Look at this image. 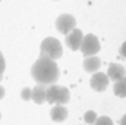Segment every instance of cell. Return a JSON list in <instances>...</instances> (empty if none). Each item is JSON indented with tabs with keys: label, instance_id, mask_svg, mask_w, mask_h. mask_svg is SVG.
<instances>
[{
	"label": "cell",
	"instance_id": "12",
	"mask_svg": "<svg viewBox=\"0 0 126 125\" xmlns=\"http://www.w3.org/2000/svg\"><path fill=\"white\" fill-rule=\"evenodd\" d=\"M70 100V93L66 87H62L59 85V96H57V100H56V104L59 106H64L66 103H69Z\"/></svg>",
	"mask_w": 126,
	"mask_h": 125
},
{
	"label": "cell",
	"instance_id": "14",
	"mask_svg": "<svg viewBox=\"0 0 126 125\" xmlns=\"http://www.w3.org/2000/svg\"><path fill=\"white\" fill-rule=\"evenodd\" d=\"M97 113H95L94 110H88L85 115H84V121L87 122V124H90V125H94V122L97 121Z\"/></svg>",
	"mask_w": 126,
	"mask_h": 125
},
{
	"label": "cell",
	"instance_id": "1",
	"mask_svg": "<svg viewBox=\"0 0 126 125\" xmlns=\"http://www.w3.org/2000/svg\"><path fill=\"white\" fill-rule=\"evenodd\" d=\"M59 66L57 63L51 59L47 58H40L37 59L35 63L31 68V75L34 78V81L40 85H53L57 80H59Z\"/></svg>",
	"mask_w": 126,
	"mask_h": 125
},
{
	"label": "cell",
	"instance_id": "2",
	"mask_svg": "<svg viewBox=\"0 0 126 125\" xmlns=\"http://www.w3.org/2000/svg\"><path fill=\"white\" fill-rule=\"evenodd\" d=\"M40 52H41V56L43 58H47V59H51V61H57L60 59L63 55V49L62 44L57 38L54 37H47L43 40L41 46H40Z\"/></svg>",
	"mask_w": 126,
	"mask_h": 125
},
{
	"label": "cell",
	"instance_id": "7",
	"mask_svg": "<svg viewBox=\"0 0 126 125\" xmlns=\"http://www.w3.org/2000/svg\"><path fill=\"white\" fill-rule=\"evenodd\" d=\"M106 75H107L109 81H114L116 83V81H119V80H122V78L126 77V69L122 65H119V63H111L109 66Z\"/></svg>",
	"mask_w": 126,
	"mask_h": 125
},
{
	"label": "cell",
	"instance_id": "17",
	"mask_svg": "<svg viewBox=\"0 0 126 125\" xmlns=\"http://www.w3.org/2000/svg\"><path fill=\"white\" fill-rule=\"evenodd\" d=\"M4 69H6V62H4V58H3V55H1V52H0V81H1V75H3V72H4Z\"/></svg>",
	"mask_w": 126,
	"mask_h": 125
},
{
	"label": "cell",
	"instance_id": "13",
	"mask_svg": "<svg viewBox=\"0 0 126 125\" xmlns=\"http://www.w3.org/2000/svg\"><path fill=\"white\" fill-rule=\"evenodd\" d=\"M113 91H114V94L117 97H126V77L114 83Z\"/></svg>",
	"mask_w": 126,
	"mask_h": 125
},
{
	"label": "cell",
	"instance_id": "20",
	"mask_svg": "<svg viewBox=\"0 0 126 125\" xmlns=\"http://www.w3.org/2000/svg\"><path fill=\"white\" fill-rule=\"evenodd\" d=\"M120 125H126V115L122 116V119H120Z\"/></svg>",
	"mask_w": 126,
	"mask_h": 125
},
{
	"label": "cell",
	"instance_id": "5",
	"mask_svg": "<svg viewBox=\"0 0 126 125\" xmlns=\"http://www.w3.org/2000/svg\"><path fill=\"white\" fill-rule=\"evenodd\" d=\"M82 38H84V35H82V31L75 28L73 31H70L69 34H67V35H66V46H67L70 50L76 52V50H79V47H81Z\"/></svg>",
	"mask_w": 126,
	"mask_h": 125
},
{
	"label": "cell",
	"instance_id": "16",
	"mask_svg": "<svg viewBox=\"0 0 126 125\" xmlns=\"http://www.w3.org/2000/svg\"><path fill=\"white\" fill-rule=\"evenodd\" d=\"M31 93H32V90L27 87V88H24V90L21 91V97H22L24 100H27V102H28V100H31Z\"/></svg>",
	"mask_w": 126,
	"mask_h": 125
},
{
	"label": "cell",
	"instance_id": "8",
	"mask_svg": "<svg viewBox=\"0 0 126 125\" xmlns=\"http://www.w3.org/2000/svg\"><path fill=\"white\" fill-rule=\"evenodd\" d=\"M101 66V59L98 56H90V58H85L84 61V69L87 72H91V74H95Z\"/></svg>",
	"mask_w": 126,
	"mask_h": 125
},
{
	"label": "cell",
	"instance_id": "10",
	"mask_svg": "<svg viewBox=\"0 0 126 125\" xmlns=\"http://www.w3.org/2000/svg\"><path fill=\"white\" fill-rule=\"evenodd\" d=\"M31 100H34L37 104H43V103L46 102V85L37 84V85L32 88Z\"/></svg>",
	"mask_w": 126,
	"mask_h": 125
},
{
	"label": "cell",
	"instance_id": "6",
	"mask_svg": "<svg viewBox=\"0 0 126 125\" xmlns=\"http://www.w3.org/2000/svg\"><path fill=\"white\" fill-rule=\"evenodd\" d=\"M90 85L95 91H104L107 88V85H109V78H107V75L104 72H95L91 77Z\"/></svg>",
	"mask_w": 126,
	"mask_h": 125
},
{
	"label": "cell",
	"instance_id": "11",
	"mask_svg": "<svg viewBox=\"0 0 126 125\" xmlns=\"http://www.w3.org/2000/svg\"><path fill=\"white\" fill-rule=\"evenodd\" d=\"M57 96H59V85H54V84H53V85L46 87V102H47V103L56 104Z\"/></svg>",
	"mask_w": 126,
	"mask_h": 125
},
{
	"label": "cell",
	"instance_id": "3",
	"mask_svg": "<svg viewBox=\"0 0 126 125\" xmlns=\"http://www.w3.org/2000/svg\"><path fill=\"white\" fill-rule=\"evenodd\" d=\"M79 50L82 52V55H84L85 58L95 56V53L100 52V41H98V38L95 37L94 34H87V35H84Z\"/></svg>",
	"mask_w": 126,
	"mask_h": 125
},
{
	"label": "cell",
	"instance_id": "9",
	"mask_svg": "<svg viewBox=\"0 0 126 125\" xmlns=\"http://www.w3.org/2000/svg\"><path fill=\"white\" fill-rule=\"evenodd\" d=\"M50 116L54 122H63L67 118V109L64 106H59L56 104L51 110H50Z\"/></svg>",
	"mask_w": 126,
	"mask_h": 125
},
{
	"label": "cell",
	"instance_id": "19",
	"mask_svg": "<svg viewBox=\"0 0 126 125\" xmlns=\"http://www.w3.org/2000/svg\"><path fill=\"white\" fill-rule=\"evenodd\" d=\"M4 94H6L4 87H1V85H0V99H3V97H4Z\"/></svg>",
	"mask_w": 126,
	"mask_h": 125
},
{
	"label": "cell",
	"instance_id": "18",
	"mask_svg": "<svg viewBox=\"0 0 126 125\" xmlns=\"http://www.w3.org/2000/svg\"><path fill=\"white\" fill-rule=\"evenodd\" d=\"M120 55H122L123 58H126V41L122 44V47H120Z\"/></svg>",
	"mask_w": 126,
	"mask_h": 125
},
{
	"label": "cell",
	"instance_id": "15",
	"mask_svg": "<svg viewBox=\"0 0 126 125\" xmlns=\"http://www.w3.org/2000/svg\"><path fill=\"white\" fill-rule=\"evenodd\" d=\"M94 125H113V121L109 116H98L97 121L94 122Z\"/></svg>",
	"mask_w": 126,
	"mask_h": 125
},
{
	"label": "cell",
	"instance_id": "21",
	"mask_svg": "<svg viewBox=\"0 0 126 125\" xmlns=\"http://www.w3.org/2000/svg\"><path fill=\"white\" fill-rule=\"evenodd\" d=\"M0 116H1V115H0Z\"/></svg>",
	"mask_w": 126,
	"mask_h": 125
},
{
	"label": "cell",
	"instance_id": "4",
	"mask_svg": "<svg viewBox=\"0 0 126 125\" xmlns=\"http://www.w3.org/2000/svg\"><path fill=\"white\" fill-rule=\"evenodd\" d=\"M75 27H76V19L70 13H62L56 19V28H57V31L60 34L67 35L70 31L75 30Z\"/></svg>",
	"mask_w": 126,
	"mask_h": 125
}]
</instances>
